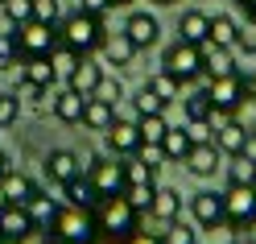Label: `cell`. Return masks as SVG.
<instances>
[{
    "label": "cell",
    "mask_w": 256,
    "mask_h": 244,
    "mask_svg": "<svg viewBox=\"0 0 256 244\" xmlns=\"http://www.w3.org/2000/svg\"><path fill=\"white\" fill-rule=\"evenodd\" d=\"M91 215H95V232H100V240H108V244H124L140 227V211L124 199V190L100 199L91 207Z\"/></svg>",
    "instance_id": "obj_1"
},
{
    "label": "cell",
    "mask_w": 256,
    "mask_h": 244,
    "mask_svg": "<svg viewBox=\"0 0 256 244\" xmlns=\"http://www.w3.org/2000/svg\"><path fill=\"white\" fill-rule=\"evenodd\" d=\"M236 54H232V46H211V42H202V75L206 79H223V75H236Z\"/></svg>",
    "instance_id": "obj_19"
},
{
    "label": "cell",
    "mask_w": 256,
    "mask_h": 244,
    "mask_svg": "<svg viewBox=\"0 0 256 244\" xmlns=\"http://www.w3.org/2000/svg\"><path fill=\"white\" fill-rule=\"evenodd\" d=\"M12 58H17V29L0 34V62H12Z\"/></svg>",
    "instance_id": "obj_43"
},
{
    "label": "cell",
    "mask_w": 256,
    "mask_h": 244,
    "mask_svg": "<svg viewBox=\"0 0 256 244\" xmlns=\"http://www.w3.org/2000/svg\"><path fill=\"white\" fill-rule=\"evenodd\" d=\"M83 100H87V95L62 87V91L50 95V108H54V116H58L62 124H78V120H83Z\"/></svg>",
    "instance_id": "obj_22"
},
{
    "label": "cell",
    "mask_w": 256,
    "mask_h": 244,
    "mask_svg": "<svg viewBox=\"0 0 256 244\" xmlns=\"http://www.w3.org/2000/svg\"><path fill=\"white\" fill-rule=\"evenodd\" d=\"M34 190H38L34 178H25L21 170H8L4 178H0V199H4V203H25Z\"/></svg>",
    "instance_id": "obj_24"
},
{
    "label": "cell",
    "mask_w": 256,
    "mask_h": 244,
    "mask_svg": "<svg viewBox=\"0 0 256 244\" xmlns=\"http://www.w3.org/2000/svg\"><path fill=\"white\" fill-rule=\"evenodd\" d=\"M25 211H29V219H34L38 227H46V223L54 219V211H58V203L50 199V194H42V190H34V194H29V199H25Z\"/></svg>",
    "instance_id": "obj_28"
},
{
    "label": "cell",
    "mask_w": 256,
    "mask_h": 244,
    "mask_svg": "<svg viewBox=\"0 0 256 244\" xmlns=\"http://www.w3.org/2000/svg\"><path fill=\"white\" fill-rule=\"evenodd\" d=\"M190 133L186 128H166V137H162V153H166V161H182L186 153H190Z\"/></svg>",
    "instance_id": "obj_26"
},
{
    "label": "cell",
    "mask_w": 256,
    "mask_h": 244,
    "mask_svg": "<svg viewBox=\"0 0 256 244\" xmlns=\"http://www.w3.org/2000/svg\"><path fill=\"white\" fill-rule=\"evenodd\" d=\"M206 29H211V17H206L202 9H186L182 17H178V38H182V42L202 46V42H206Z\"/></svg>",
    "instance_id": "obj_23"
},
{
    "label": "cell",
    "mask_w": 256,
    "mask_h": 244,
    "mask_svg": "<svg viewBox=\"0 0 256 244\" xmlns=\"http://www.w3.org/2000/svg\"><path fill=\"white\" fill-rule=\"evenodd\" d=\"M0 5H4V0H0Z\"/></svg>",
    "instance_id": "obj_60"
},
{
    "label": "cell",
    "mask_w": 256,
    "mask_h": 244,
    "mask_svg": "<svg viewBox=\"0 0 256 244\" xmlns=\"http://www.w3.org/2000/svg\"><path fill=\"white\" fill-rule=\"evenodd\" d=\"M8 170H12V166H8V153H0V178H4Z\"/></svg>",
    "instance_id": "obj_50"
},
{
    "label": "cell",
    "mask_w": 256,
    "mask_h": 244,
    "mask_svg": "<svg viewBox=\"0 0 256 244\" xmlns=\"http://www.w3.org/2000/svg\"><path fill=\"white\" fill-rule=\"evenodd\" d=\"M153 190H157V182H128V186H124V199L132 203L140 215H145L149 203H153Z\"/></svg>",
    "instance_id": "obj_35"
},
{
    "label": "cell",
    "mask_w": 256,
    "mask_h": 244,
    "mask_svg": "<svg viewBox=\"0 0 256 244\" xmlns=\"http://www.w3.org/2000/svg\"><path fill=\"white\" fill-rule=\"evenodd\" d=\"M34 17L58 29V21H62V0H34Z\"/></svg>",
    "instance_id": "obj_39"
},
{
    "label": "cell",
    "mask_w": 256,
    "mask_h": 244,
    "mask_svg": "<svg viewBox=\"0 0 256 244\" xmlns=\"http://www.w3.org/2000/svg\"><path fill=\"white\" fill-rule=\"evenodd\" d=\"M132 104H136V116H157V112H166V100H162V95H153L149 87H140Z\"/></svg>",
    "instance_id": "obj_38"
},
{
    "label": "cell",
    "mask_w": 256,
    "mask_h": 244,
    "mask_svg": "<svg viewBox=\"0 0 256 244\" xmlns=\"http://www.w3.org/2000/svg\"><path fill=\"white\" fill-rule=\"evenodd\" d=\"M42 166H46V178L62 186V182H70V178H78V174H83V157H78L74 149H50Z\"/></svg>",
    "instance_id": "obj_12"
},
{
    "label": "cell",
    "mask_w": 256,
    "mask_h": 244,
    "mask_svg": "<svg viewBox=\"0 0 256 244\" xmlns=\"http://www.w3.org/2000/svg\"><path fill=\"white\" fill-rule=\"evenodd\" d=\"M91 244H100V240H91Z\"/></svg>",
    "instance_id": "obj_59"
},
{
    "label": "cell",
    "mask_w": 256,
    "mask_h": 244,
    "mask_svg": "<svg viewBox=\"0 0 256 244\" xmlns=\"http://www.w3.org/2000/svg\"><path fill=\"white\" fill-rule=\"evenodd\" d=\"M244 153H248V157L256 161V137H252V133H248V145H244Z\"/></svg>",
    "instance_id": "obj_49"
},
{
    "label": "cell",
    "mask_w": 256,
    "mask_h": 244,
    "mask_svg": "<svg viewBox=\"0 0 256 244\" xmlns=\"http://www.w3.org/2000/svg\"><path fill=\"white\" fill-rule=\"evenodd\" d=\"M124 34H128V42H132L136 50H149V46H157V38H162V21H157L153 13H132V17L124 21Z\"/></svg>",
    "instance_id": "obj_15"
},
{
    "label": "cell",
    "mask_w": 256,
    "mask_h": 244,
    "mask_svg": "<svg viewBox=\"0 0 256 244\" xmlns=\"http://www.w3.org/2000/svg\"><path fill=\"white\" fill-rule=\"evenodd\" d=\"M153 5H178V0H153Z\"/></svg>",
    "instance_id": "obj_52"
},
{
    "label": "cell",
    "mask_w": 256,
    "mask_h": 244,
    "mask_svg": "<svg viewBox=\"0 0 256 244\" xmlns=\"http://www.w3.org/2000/svg\"><path fill=\"white\" fill-rule=\"evenodd\" d=\"M236 244H256V240H236Z\"/></svg>",
    "instance_id": "obj_53"
},
{
    "label": "cell",
    "mask_w": 256,
    "mask_h": 244,
    "mask_svg": "<svg viewBox=\"0 0 256 244\" xmlns=\"http://www.w3.org/2000/svg\"><path fill=\"white\" fill-rule=\"evenodd\" d=\"M145 215L157 223V232H162L166 223H174V219L182 215V194L174 190V186H157V190H153V203H149Z\"/></svg>",
    "instance_id": "obj_13"
},
{
    "label": "cell",
    "mask_w": 256,
    "mask_h": 244,
    "mask_svg": "<svg viewBox=\"0 0 256 244\" xmlns=\"http://www.w3.org/2000/svg\"><path fill=\"white\" fill-rule=\"evenodd\" d=\"M104 145H108V153L112 157H132L140 153V133H136V120H112L104 128Z\"/></svg>",
    "instance_id": "obj_9"
},
{
    "label": "cell",
    "mask_w": 256,
    "mask_h": 244,
    "mask_svg": "<svg viewBox=\"0 0 256 244\" xmlns=\"http://www.w3.org/2000/svg\"><path fill=\"white\" fill-rule=\"evenodd\" d=\"M78 58H83V54H74L70 46H62V42H58L54 50H50V67H54V75L62 79V83H66V75L74 71V62H78Z\"/></svg>",
    "instance_id": "obj_34"
},
{
    "label": "cell",
    "mask_w": 256,
    "mask_h": 244,
    "mask_svg": "<svg viewBox=\"0 0 256 244\" xmlns=\"http://www.w3.org/2000/svg\"><path fill=\"white\" fill-rule=\"evenodd\" d=\"M120 5H132V0H112V9H120Z\"/></svg>",
    "instance_id": "obj_51"
},
{
    "label": "cell",
    "mask_w": 256,
    "mask_h": 244,
    "mask_svg": "<svg viewBox=\"0 0 256 244\" xmlns=\"http://www.w3.org/2000/svg\"><path fill=\"white\" fill-rule=\"evenodd\" d=\"M182 108H186V120H211V116H215L206 87H194V91H190L186 100H182Z\"/></svg>",
    "instance_id": "obj_30"
},
{
    "label": "cell",
    "mask_w": 256,
    "mask_h": 244,
    "mask_svg": "<svg viewBox=\"0 0 256 244\" xmlns=\"http://www.w3.org/2000/svg\"><path fill=\"white\" fill-rule=\"evenodd\" d=\"M62 194H66V203H70V207H95V203H100V194L91 190V182H87L83 174L70 178V182H62Z\"/></svg>",
    "instance_id": "obj_25"
},
{
    "label": "cell",
    "mask_w": 256,
    "mask_h": 244,
    "mask_svg": "<svg viewBox=\"0 0 256 244\" xmlns=\"http://www.w3.org/2000/svg\"><path fill=\"white\" fill-rule=\"evenodd\" d=\"M244 75V87H248V100H256V67L252 71H240Z\"/></svg>",
    "instance_id": "obj_47"
},
{
    "label": "cell",
    "mask_w": 256,
    "mask_h": 244,
    "mask_svg": "<svg viewBox=\"0 0 256 244\" xmlns=\"http://www.w3.org/2000/svg\"><path fill=\"white\" fill-rule=\"evenodd\" d=\"M190 215H194L198 227H223V223H228L223 190H198V194H190Z\"/></svg>",
    "instance_id": "obj_10"
},
{
    "label": "cell",
    "mask_w": 256,
    "mask_h": 244,
    "mask_svg": "<svg viewBox=\"0 0 256 244\" xmlns=\"http://www.w3.org/2000/svg\"><path fill=\"white\" fill-rule=\"evenodd\" d=\"M0 211H4V199H0Z\"/></svg>",
    "instance_id": "obj_56"
},
{
    "label": "cell",
    "mask_w": 256,
    "mask_h": 244,
    "mask_svg": "<svg viewBox=\"0 0 256 244\" xmlns=\"http://www.w3.org/2000/svg\"><path fill=\"white\" fill-rule=\"evenodd\" d=\"M0 244H8V240H4V236H0Z\"/></svg>",
    "instance_id": "obj_57"
},
{
    "label": "cell",
    "mask_w": 256,
    "mask_h": 244,
    "mask_svg": "<svg viewBox=\"0 0 256 244\" xmlns=\"http://www.w3.org/2000/svg\"><path fill=\"white\" fill-rule=\"evenodd\" d=\"M46 244H62V240H54V236H50V240H46Z\"/></svg>",
    "instance_id": "obj_54"
},
{
    "label": "cell",
    "mask_w": 256,
    "mask_h": 244,
    "mask_svg": "<svg viewBox=\"0 0 256 244\" xmlns=\"http://www.w3.org/2000/svg\"><path fill=\"white\" fill-rule=\"evenodd\" d=\"M124 244H166V240H162V232H149V227H136V232L128 236Z\"/></svg>",
    "instance_id": "obj_44"
},
{
    "label": "cell",
    "mask_w": 256,
    "mask_h": 244,
    "mask_svg": "<svg viewBox=\"0 0 256 244\" xmlns=\"http://www.w3.org/2000/svg\"><path fill=\"white\" fill-rule=\"evenodd\" d=\"M182 166L194 174V178H211L223 166V153L215 149V141H202V145H190V153L182 157Z\"/></svg>",
    "instance_id": "obj_16"
},
{
    "label": "cell",
    "mask_w": 256,
    "mask_h": 244,
    "mask_svg": "<svg viewBox=\"0 0 256 244\" xmlns=\"http://www.w3.org/2000/svg\"><path fill=\"white\" fill-rule=\"evenodd\" d=\"M186 133H190V141H194V145H202V141L215 137V124H211V120H186Z\"/></svg>",
    "instance_id": "obj_42"
},
{
    "label": "cell",
    "mask_w": 256,
    "mask_h": 244,
    "mask_svg": "<svg viewBox=\"0 0 256 244\" xmlns=\"http://www.w3.org/2000/svg\"><path fill=\"white\" fill-rule=\"evenodd\" d=\"M95 95H100V100H108V104H120L124 100V87H120V79H100V87H95Z\"/></svg>",
    "instance_id": "obj_41"
},
{
    "label": "cell",
    "mask_w": 256,
    "mask_h": 244,
    "mask_svg": "<svg viewBox=\"0 0 256 244\" xmlns=\"http://www.w3.org/2000/svg\"><path fill=\"white\" fill-rule=\"evenodd\" d=\"M162 240H166V244H198V232H194V223H186V219L178 215L174 223L162 227Z\"/></svg>",
    "instance_id": "obj_33"
},
{
    "label": "cell",
    "mask_w": 256,
    "mask_h": 244,
    "mask_svg": "<svg viewBox=\"0 0 256 244\" xmlns=\"http://www.w3.org/2000/svg\"><path fill=\"white\" fill-rule=\"evenodd\" d=\"M236 5H240V13H244V17L256 25V0H236Z\"/></svg>",
    "instance_id": "obj_48"
},
{
    "label": "cell",
    "mask_w": 256,
    "mask_h": 244,
    "mask_svg": "<svg viewBox=\"0 0 256 244\" xmlns=\"http://www.w3.org/2000/svg\"><path fill=\"white\" fill-rule=\"evenodd\" d=\"M78 9L91 13V17H104V13L112 9V0H78Z\"/></svg>",
    "instance_id": "obj_45"
},
{
    "label": "cell",
    "mask_w": 256,
    "mask_h": 244,
    "mask_svg": "<svg viewBox=\"0 0 256 244\" xmlns=\"http://www.w3.org/2000/svg\"><path fill=\"white\" fill-rule=\"evenodd\" d=\"M21 83H25V87H54L58 75H54V67H50V54L21 58Z\"/></svg>",
    "instance_id": "obj_20"
},
{
    "label": "cell",
    "mask_w": 256,
    "mask_h": 244,
    "mask_svg": "<svg viewBox=\"0 0 256 244\" xmlns=\"http://www.w3.org/2000/svg\"><path fill=\"white\" fill-rule=\"evenodd\" d=\"M17 116H21V100L0 91V128H12V124H17Z\"/></svg>",
    "instance_id": "obj_40"
},
{
    "label": "cell",
    "mask_w": 256,
    "mask_h": 244,
    "mask_svg": "<svg viewBox=\"0 0 256 244\" xmlns=\"http://www.w3.org/2000/svg\"><path fill=\"white\" fill-rule=\"evenodd\" d=\"M252 182H256V174H252Z\"/></svg>",
    "instance_id": "obj_58"
},
{
    "label": "cell",
    "mask_w": 256,
    "mask_h": 244,
    "mask_svg": "<svg viewBox=\"0 0 256 244\" xmlns=\"http://www.w3.org/2000/svg\"><path fill=\"white\" fill-rule=\"evenodd\" d=\"M116 120V104H108V100H100V95H87L83 100V128H91V133H104V128Z\"/></svg>",
    "instance_id": "obj_21"
},
{
    "label": "cell",
    "mask_w": 256,
    "mask_h": 244,
    "mask_svg": "<svg viewBox=\"0 0 256 244\" xmlns=\"http://www.w3.org/2000/svg\"><path fill=\"white\" fill-rule=\"evenodd\" d=\"M248 133H252V137H256V124H252V128H248Z\"/></svg>",
    "instance_id": "obj_55"
},
{
    "label": "cell",
    "mask_w": 256,
    "mask_h": 244,
    "mask_svg": "<svg viewBox=\"0 0 256 244\" xmlns=\"http://www.w3.org/2000/svg\"><path fill=\"white\" fill-rule=\"evenodd\" d=\"M162 71H170L178 83H194V79H202V46L178 38L174 46H166V54H162Z\"/></svg>",
    "instance_id": "obj_4"
},
{
    "label": "cell",
    "mask_w": 256,
    "mask_h": 244,
    "mask_svg": "<svg viewBox=\"0 0 256 244\" xmlns=\"http://www.w3.org/2000/svg\"><path fill=\"white\" fill-rule=\"evenodd\" d=\"M153 95H162V100L166 104H174V100H178V95H182V83H178V79H174L170 71H157V75H149V83H145Z\"/></svg>",
    "instance_id": "obj_32"
},
{
    "label": "cell",
    "mask_w": 256,
    "mask_h": 244,
    "mask_svg": "<svg viewBox=\"0 0 256 244\" xmlns=\"http://www.w3.org/2000/svg\"><path fill=\"white\" fill-rule=\"evenodd\" d=\"M100 79H104V67H100V62H95L91 54H83V58L74 62V71L66 75V87H70V91H78V95H95Z\"/></svg>",
    "instance_id": "obj_18"
},
{
    "label": "cell",
    "mask_w": 256,
    "mask_h": 244,
    "mask_svg": "<svg viewBox=\"0 0 256 244\" xmlns=\"http://www.w3.org/2000/svg\"><path fill=\"white\" fill-rule=\"evenodd\" d=\"M206 42H211V46H240V25L232 17H211Z\"/></svg>",
    "instance_id": "obj_27"
},
{
    "label": "cell",
    "mask_w": 256,
    "mask_h": 244,
    "mask_svg": "<svg viewBox=\"0 0 256 244\" xmlns=\"http://www.w3.org/2000/svg\"><path fill=\"white\" fill-rule=\"evenodd\" d=\"M166 128H170L166 112H157V116H136V133H140V145H162Z\"/></svg>",
    "instance_id": "obj_29"
},
{
    "label": "cell",
    "mask_w": 256,
    "mask_h": 244,
    "mask_svg": "<svg viewBox=\"0 0 256 244\" xmlns=\"http://www.w3.org/2000/svg\"><path fill=\"white\" fill-rule=\"evenodd\" d=\"M83 178L91 182V190L100 194V199H108V194H120L124 190V161L120 157H91L83 166Z\"/></svg>",
    "instance_id": "obj_6"
},
{
    "label": "cell",
    "mask_w": 256,
    "mask_h": 244,
    "mask_svg": "<svg viewBox=\"0 0 256 244\" xmlns=\"http://www.w3.org/2000/svg\"><path fill=\"white\" fill-rule=\"evenodd\" d=\"M223 211H228V223L223 227H256V182H228L223 190Z\"/></svg>",
    "instance_id": "obj_5"
},
{
    "label": "cell",
    "mask_w": 256,
    "mask_h": 244,
    "mask_svg": "<svg viewBox=\"0 0 256 244\" xmlns=\"http://www.w3.org/2000/svg\"><path fill=\"white\" fill-rule=\"evenodd\" d=\"M240 50L256 58V25H252V29H240Z\"/></svg>",
    "instance_id": "obj_46"
},
{
    "label": "cell",
    "mask_w": 256,
    "mask_h": 244,
    "mask_svg": "<svg viewBox=\"0 0 256 244\" xmlns=\"http://www.w3.org/2000/svg\"><path fill=\"white\" fill-rule=\"evenodd\" d=\"M215 149L223 153V157H236V153H244V145H248V128L240 124V120H232V116H223V120H215Z\"/></svg>",
    "instance_id": "obj_14"
},
{
    "label": "cell",
    "mask_w": 256,
    "mask_h": 244,
    "mask_svg": "<svg viewBox=\"0 0 256 244\" xmlns=\"http://www.w3.org/2000/svg\"><path fill=\"white\" fill-rule=\"evenodd\" d=\"M104 17H91V13L74 9V13H62L58 21V42L70 46L74 54H100V42H104Z\"/></svg>",
    "instance_id": "obj_2"
},
{
    "label": "cell",
    "mask_w": 256,
    "mask_h": 244,
    "mask_svg": "<svg viewBox=\"0 0 256 244\" xmlns=\"http://www.w3.org/2000/svg\"><path fill=\"white\" fill-rule=\"evenodd\" d=\"M100 54H104V62H108V67H120V71H124V67H132V58H136L140 50H136L132 42H128V34L120 29V34H104Z\"/></svg>",
    "instance_id": "obj_17"
},
{
    "label": "cell",
    "mask_w": 256,
    "mask_h": 244,
    "mask_svg": "<svg viewBox=\"0 0 256 244\" xmlns=\"http://www.w3.org/2000/svg\"><path fill=\"white\" fill-rule=\"evenodd\" d=\"M38 223L29 219L25 203H4V211H0V236H4L8 244H21L25 236H34Z\"/></svg>",
    "instance_id": "obj_11"
},
{
    "label": "cell",
    "mask_w": 256,
    "mask_h": 244,
    "mask_svg": "<svg viewBox=\"0 0 256 244\" xmlns=\"http://www.w3.org/2000/svg\"><path fill=\"white\" fill-rule=\"evenodd\" d=\"M206 95H211V108L219 116H236L248 100V87H244V75H223V79H206Z\"/></svg>",
    "instance_id": "obj_7"
},
{
    "label": "cell",
    "mask_w": 256,
    "mask_h": 244,
    "mask_svg": "<svg viewBox=\"0 0 256 244\" xmlns=\"http://www.w3.org/2000/svg\"><path fill=\"white\" fill-rule=\"evenodd\" d=\"M124 161V186L128 182H153V178H157V166H153V161H145V157H120Z\"/></svg>",
    "instance_id": "obj_31"
},
{
    "label": "cell",
    "mask_w": 256,
    "mask_h": 244,
    "mask_svg": "<svg viewBox=\"0 0 256 244\" xmlns=\"http://www.w3.org/2000/svg\"><path fill=\"white\" fill-rule=\"evenodd\" d=\"M252 174H256V161L248 153H236L228 166V182H252Z\"/></svg>",
    "instance_id": "obj_36"
},
{
    "label": "cell",
    "mask_w": 256,
    "mask_h": 244,
    "mask_svg": "<svg viewBox=\"0 0 256 244\" xmlns=\"http://www.w3.org/2000/svg\"><path fill=\"white\" fill-rule=\"evenodd\" d=\"M58 46V29L46 25L38 17H29L25 25H17V54L21 58H38V54H50Z\"/></svg>",
    "instance_id": "obj_8"
},
{
    "label": "cell",
    "mask_w": 256,
    "mask_h": 244,
    "mask_svg": "<svg viewBox=\"0 0 256 244\" xmlns=\"http://www.w3.org/2000/svg\"><path fill=\"white\" fill-rule=\"evenodd\" d=\"M0 9H4V17H8V25H12V29L25 25L29 17H34V0H4Z\"/></svg>",
    "instance_id": "obj_37"
},
{
    "label": "cell",
    "mask_w": 256,
    "mask_h": 244,
    "mask_svg": "<svg viewBox=\"0 0 256 244\" xmlns=\"http://www.w3.org/2000/svg\"><path fill=\"white\" fill-rule=\"evenodd\" d=\"M46 232H50L54 240H62V244H91V240H100L91 207H70V203L54 211V219L46 223Z\"/></svg>",
    "instance_id": "obj_3"
}]
</instances>
